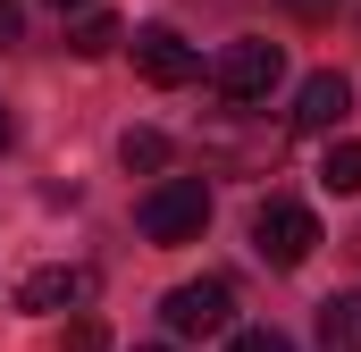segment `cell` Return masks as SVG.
Segmentation results:
<instances>
[{"label": "cell", "mask_w": 361, "mask_h": 352, "mask_svg": "<svg viewBox=\"0 0 361 352\" xmlns=\"http://www.w3.org/2000/svg\"><path fill=\"white\" fill-rule=\"evenodd\" d=\"M227 352H294V344H286L277 327H235V336H227Z\"/></svg>", "instance_id": "obj_13"}, {"label": "cell", "mask_w": 361, "mask_h": 352, "mask_svg": "<svg viewBox=\"0 0 361 352\" xmlns=\"http://www.w3.org/2000/svg\"><path fill=\"white\" fill-rule=\"evenodd\" d=\"M68 352H109V327H101L92 310H76V327H68Z\"/></svg>", "instance_id": "obj_12"}, {"label": "cell", "mask_w": 361, "mask_h": 352, "mask_svg": "<svg viewBox=\"0 0 361 352\" xmlns=\"http://www.w3.org/2000/svg\"><path fill=\"white\" fill-rule=\"evenodd\" d=\"M277 76H286V51H277V42H261V34H244V42H227V51L210 59V84H219V101H227V109L269 101Z\"/></svg>", "instance_id": "obj_1"}, {"label": "cell", "mask_w": 361, "mask_h": 352, "mask_svg": "<svg viewBox=\"0 0 361 352\" xmlns=\"http://www.w3.org/2000/svg\"><path fill=\"white\" fill-rule=\"evenodd\" d=\"M135 227H143L152 244H193V235L210 227V184H202V176H169V184H152L143 210H135Z\"/></svg>", "instance_id": "obj_2"}, {"label": "cell", "mask_w": 361, "mask_h": 352, "mask_svg": "<svg viewBox=\"0 0 361 352\" xmlns=\"http://www.w3.org/2000/svg\"><path fill=\"white\" fill-rule=\"evenodd\" d=\"M345 118H353V84H345L336 68L302 76V92H294V134H336Z\"/></svg>", "instance_id": "obj_7"}, {"label": "cell", "mask_w": 361, "mask_h": 352, "mask_svg": "<svg viewBox=\"0 0 361 352\" xmlns=\"http://www.w3.org/2000/svg\"><path fill=\"white\" fill-rule=\"evenodd\" d=\"M118 42H126V34H118V17H109V8H85V17H76V34H68V51H76V59H109Z\"/></svg>", "instance_id": "obj_10"}, {"label": "cell", "mask_w": 361, "mask_h": 352, "mask_svg": "<svg viewBox=\"0 0 361 352\" xmlns=\"http://www.w3.org/2000/svg\"><path fill=\"white\" fill-rule=\"evenodd\" d=\"M51 8H59V17H68V8H92V0H51Z\"/></svg>", "instance_id": "obj_17"}, {"label": "cell", "mask_w": 361, "mask_h": 352, "mask_svg": "<svg viewBox=\"0 0 361 352\" xmlns=\"http://www.w3.org/2000/svg\"><path fill=\"white\" fill-rule=\"evenodd\" d=\"M8 134H17V118H8V109H0V151H8Z\"/></svg>", "instance_id": "obj_16"}, {"label": "cell", "mask_w": 361, "mask_h": 352, "mask_svg": "<svg viewBox=\"0 0 361 352\" xmlns=\"http://www.w3.org/2000/svg\"><path fill=\"white\" fill-rule=\"evenodd\" d=\"M92 294H101V277L85 260H59V268H34L25 285H17V302L25 310H92Z\"/></svg>", "instance_id": "obj_6"}, {"label": "cell", "mask_w": 361, "mask_h": 352, "mask_svg": "<svg viewBox=\"0 0 361 352\" xmlns=\"http://www.w3.org/2000/svg\"><path fill=\"white\" fill-rule=\"evenodd\" d=\"M17 25H25V17H17V0H0V51L17 42Z\"/></svg>", "instance_id": "obj_14"}, {"label": "cell", "mask_w": 361, "mask_h": 352, "mask_svg": "<svg viewBox=\"0 0 361 352\" xmlns=\"http://www.w3.org/2000/svg\"><path fill=\"white\" fill-rule=\"evenodd\" d=\"M143 352H169V344H143Z\"/></svg>", "instance_id": "obj_18"}, {"label": "cell", "mask_w": 361, "mask_h": 352, "mask_svg": "<svg viewBox=\"0 0 361 352\" xmlns=\"http://www.w3.org/2000/svg\"><path fill=\"white\" fill-rule=\"evenodd\" d=\"M160 319H169L177 336H219V327L235 319V285H227V277H193V285H177V294L160 302Z\"/></svg>", "instance_id": "obj_4"}, {"label": "cell", "mask_w": 361, "mask_h": 352, "mask_svg": "<svg viewBox=\"0 0 361 352\" xmlns=\"http://www.w3.org/2000/svg\"><path fill=\"white\" fill-rule=\"evenodd\" d=\"M118 160H126V176H160L169 168V134L160 126H126L118 134Z\"/></svg>", "instance_id": "obj_9"}, {"label": "cell", "mask_w": 361, "mask_h": 352, "mask_svg": "<svg viewBox=\"0 0 361 352\" xmlns=\"http://www.w3.org/2000/svg\"><path fill=\"white\" fill-rule=\"evenodd\" d=\"M319 184H328V193H361V143H328Z\"/></svg>", "instance_id": "obj_11"}, {"label": "cell", "mask_w": 361, "mask_h": 352, "mask_svg": "<svg viewBox=\"0 0 361 352\" xmlns=\"http://www.w3.org/2000/svg\"><path fill=\"white\" fill-rule=\"evenodd\" d=\"M135 76H143V84H160V92H177V84L202 76V51L185 42L177 25H143V34H135Z\"/></svg>", "instance_id": "obj_5"}, {"label": "cell", "mask_w": 361, "mask_h": 352, "mask_svg": "<svg viewBox=\"0 0 361 352\" xmlns=\"http://www.w3.org/2000/svg\"><path fill=\"white\" fill-rule=\"evenodd\" d=\"M286 8H294V17H328L336 0H286Z\"/></svg>", "instance_id": "obj_15"}, {"label": "cell", "mask_w": 361, "mask_h": 352, "mask_svg": "<svg viewBox=\"0 0 361 352\" xmlns=\"http://www.w3.org/2000/svg\"><path fill=\"white\" fill-rule=\"evenodd\" d=\"M319 352H361V294H328L319 302Z\"/></svg>", "instance_id": "obj_8"}, {"label": "cell", "mask_w": 361, "mask_h": 352, "mask_svg": "<svg viewBox=\"0 0 361 352\" xmlns=\"http://www.w3.org/2000/svg\"><path fill=\"white\" fill-rule=\"evenodd\" d=\"M252 252L269 268H302L311 252H319V218L302 210V201H286V193H269L261 210H252Z\"/></svg>", "instance_id": "obj_3"}]
</instances>
